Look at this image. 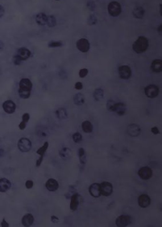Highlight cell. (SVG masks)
I'll list each match as a JSON object with an SVG mask.
<instances>
[{"label":"cell","instance_id":"cell-40","mask_svg":"<svg viewBox=\"0 0 162 227\" xmlns=\"http://www.w3.org/2000/svg\"><path fill=\"white\" fill-rule=\"evenodd\" d=\"M75 89L77 90H82V88H83V84L82 83H81V82H77V83H75Z\"/></svg>","mask_w":162,"mask_h":227},{"label":"cell","instance_id":"cell-9","mask_svg":"<svg viewBox=\"0 0 162 227\" xmlns=\"http://www.w3.org/2000/svg\"><path fill=\"white\" fill-rule=\"evenodd\" d=\"M101 195L105 197H108L113 193V186L112 183L108 181H104L100 183Z\"/></svg>","mask_w":162,"mask_h":227},{"label":"cell","instance_id":"cell-7","mask_svg":"<svg viewBox=\"0 0 162 227\" xmlns=\"http://www.w3.org/2000/svg\"><path fill=\"white\" fill-rule=\"evenodd\" d=\"M132 222V219L129 215H120L116 219L115 223L117 227H126Z\"/></svg>","mask_w":162,"mask_h":227},{"label":"cell","instance_id":"cell-43","mask_svg":"<svg viewBox=\"0 0 162 227\" xmlns=\"http://www.w3.org/2000/svg\"><path fill=\"white\" fill-rule=\"evenodd\" d=\"M1 226H2V227H9V226H10L8 222L6 221L5 218L3 219V220L2 221V223H1Z\"/></svg>","mask_w":162,"mask_h":227},{"label":"cell","instance_id":"cell-30","mask_svg":"<svg viewBox=\"0 0 162 227\" xmlns=\"http://www.w3.org/2000/svg\"><path fill=\"white\" fill-rule=\"evenodd\" d=\"M48 148H49V142H45L44 144L43 145V146H41L40 148L37 149V153L38 155H39L40 157H43L46 151L47 150Z\"/></svg>","mask_w":162,"mask_h":227},{"label":"cell","instance_id":"cell-8","mask_svg":"<svg viewBox=\"0 0 162 227\" xmlns=\"http://www.w3.org/2000/svg\"><path fill=\"white\" fill-rule=\"evenodd\" d=\"M138 174L142 179L148 180L151 178V177L153 175V171L150 167L147 166H144L141 167L140 169H139Z\"/></svg>","mask_w":162,"mask_h":227},{"label":"cell","instance_id":"cell-6","mask_svg":"<svg viewBox=\"0 0 162 227\" xmlns=\"http://www.w3.org/2000/svg\"><path fill=\"white\" fill-rule=\"evenodd\" d=\"M144 92L146 96L150 98H156L160 93V89L155 84H150L144 88Z\"/></svg>","mask_w":162,"mask_h":227},{"label":"cell","instance_id":"cell-22","mask_svg":"<svg viewBox=\"0 0 162 227\" xmlns=\"http://www.w3.org/2000/svg\"><path fill=\"white\" fill-rule=\"evenodd\" d=\"M47 15L44 13H39L36 15V22L40 26H44L47 24Z\"/></svg>","mask_w":162,"mask_h":227},{"label":"cell","instance_id":"cell-27","mask_svg":"<svg viewBox=\"0 0 162 227\" xmlns=\"http://www.w3.org/2000/svg\"><path fill=\"white\" fill-rule=\"evenodd\" d=\"M81 127H82V130H83V131L87 134L91 133L92 130H93V126H92V123L90 121H88V120L83 122L82 123Z\"/></svg>","mask_w":162,"mask_h":227},{"label":"cell","instance_id":"cell-21","mask_svg":"<svg viewBox=\"0 0 162 227\" xmlns=\"http://www.w3.org/2000/svg\"><path fill=\"white\" fill-rule=\"evenodd\" d=\"M151 69L153 72L159 73L162 71V61L161 59H155L152 61Z\"/></svg>","mask_w":162,"mask_h":227},{"label":"cell","instance_id":"cell-46","mask_svg":"<svg viewBox=\"0 0 162 227\" xmlns=\"http://www.w3.org/2000/svg\"><path fill=\"white\" fill-rule=\"evenodd\" d=\"M51 221L53 222V223H57V222L59 221V218L57 217L56 216L53 215L51 216Z\"/></svg>","mask_w":162,"mask_h":227},{"label":"cell","instance_id":"cell-15","mask_svg":"<svg viewBox=\"0 0 162 227\" xmlns=\"http://www.w3.org/2000/svg\"><path fill=\"white\" fill-rule=\"evenodd\" d=\"M127 110L126 105L123 102H116L112 109V112L117 114L118 116H123L125 114Z\"/></svg>","mask_w":162,"mask_h":227},{"label":"cell","instance_id":"cell-45","mask_svg":"<svg viewBox=\"0 0 162 227\" xmlns=\"http://www.w3.org/2000/svg\"><path fill=\"white\" fill-rule=\"evenodd\" d=\"M43 160V157H39V158L38 159V160H37V162H36V166H37V167H39V166L41 165V163H42Z\"/></svg>","mask_w":162,"mask_h":227},{"label":"cell","instance_id":"cell-31","mask_svg":"<svg viewBox=\"0 0 162 227\" xmlns=\"http://www.w3.org/2000/svg\"><path fill=\"white\" fill-rule=\"evenodd\" d=\"M57 24V20L55 16L50 15L47 16V25L49 27H54Z\"/></svg>","mask_w":162,"mask_h":227},{"label":"cell","instance_id":"cell-10","mask_svg":"<svg viewBox=\"0 0 162 227\" xmlns=\"http://www.w3.org/2000/svg\"><path fill=\"white\" fill-rule=\"evenodd\" d=\"M77 48L82 53H87L90 50V43L89 40L85 38H82L78 39L77 43Z\"/></svg>","mask_w":162,"mask_h":227},{"label":"cell","instance_id":"cell-12","mask_svg":"<svg viewBox=\"0 0 162 227\" xmlns=\"http://www.w3.org/2000/svg\"><path fill=\"white\" fill-rule=\"evenodd\" d=\"M138 205L142 208H147L151 204V199L146 194H142L139 196L138 199Z\"/></svg>","mask_w":162,"mask_h":227},{"label":"cell","instance_id":"cell-36","mask_svg":"<svg viewBox=\"0 0 162 227\" xmlns=\"http://www.w3.org/2000/svg\"><path fill=\"white\" fill-rule=\"evenodd\" d=\"M88 73H89V70L87 69H82L80 70L78 75H79V76L81 78H85V77L87 76Z\"/></svg>","mask_w":162,"mask_h":227},{"label":"cell","instance_id":"cell-5","mask_svg":"<svg viewBox=\"0 0 162 227\" xmlns=\"http://www.w3.org/2000/svg\"><path fill=\"white\" fill-rule=\"evenodd\" d=\"M17 147L20 151L24 153L28 152L31 150L32 148V143L31 141L26 138H21L18 141Z\"/></svg>","mask_w":162,"mask_h":227},{"label":"cell","instance_id":"cell-13","mask_svg":"<svg viewBox=\"0 0 162 227\" xmlns=\"http://www.w3.org/2000/svg\"><path fill=\"white\" fill-rule=\"evenodd\" d=\"M2 107L3 108V110L9 114H11L14 113L16 110V105L15 102L11 101V100H8L3 103Z\"/></svg>","mask_w":162,"mask_h":227},{"label":"cell","instance_id":"cell-50","mask_svg":"<svg viewBox=\"0 0 162 227\" xmlns=\"http://www.w3.org/2000/svg\"><path fill=\"white\" fill-rule=\"evenodd\" d=\"M55 1H59V0H55Z\"/></svg>","mask_w":162,"mask_h":227},{"label":"cell","instance_id":"cell-18","mask_svg":"<svg viewBox=\"0 0 162 227\" xmlns=\"http://www.w3.org/2000/svg\"><path fill=\"white\" fill-rule=\"evenodd\" d=\"M34 216L31 213H27L23 216L21 219V223L25 227H29L34 222Z\"/></svg>","mask_w":162,"mask_h":227},{"label":"cell","instance_id":"cell-44","mask_svg":"<svg viewBox=\"0 0 162 227\" xmlns=\"http://www.w3.org/2000/svg\"><path fill=\"white\" fill-rule=\"evenodd\" d=\"M5 13V9L1 5L0 6V18H2Z\"/></svg>","mask_w":162,"mask_h":227},{"label":"cell","instance_id":"cell-20","mask_svg":"<svg viewBox=\"0 0 162 227\" xmlns=\"http://www.w3.org/2000/svg\"><path fill=\"white\" fill-rule=\"evenodd\" d=\"M11 187V183L6 178L0 179V191L2 193L6 192Z\"/></svg>","mask_w":162,"mask_h":227},{"label":"cell","instance_id":"cell-2","mask_svg":"<svg viewBox=\"0 0 162 227\" xmlns=\"http://www.w3.org/2000/svg\"><path fill=\"white\" fill-rule=\"evenodd\" d=\"M149 47V42L144 36H140L132 45V49L134 52L141 54L147 51Z\"/></svg>","mask_w":162,"mask_h":227},{"label":"cell","instance_id":"cell-39","mask_svg":"<svg viewBox=\"0 0 162 227\" xmlns=\"http://www.w3.org/2000/svg\"><path fill=\"white\" fill-rule=\"evenodd\" d=\"M25 187L28 189H31L33 187V181L31 180H27L25 182Z\"/></svg>","mask_w":162,"mask_h":227},{"label":"cell","instance_id":"cell-42","mask_svg":"<svg viewBox=\"0 0 162 227\" xmlns=\"http://www.w3.org/2000/svg\"><path fill=\"white\" fill-rule=\"evenodd\" d=\"M27 123H25V122H20V125H19V128H20V129L21 130H25V128H26V126H27V124H26Z\"/></svg>","mask_w":162,"mask_h":227},{"label":"cell","instance_id":"cell-28","mask_svg":"<svg viewBox=\"0 0 162 227\" xmlns=\"http://www.w3.org/2000/svg\"><path fill=\"white\" fill-rule=\"evenodd\" d=\"M78 156L81 165H85L86 163V153L84 148H81L78 149Z\"/></svg>","mask_w":162,"mask_h":227},{"label":"cell","instance_id":"cell-4","mask_svg":"<svg viewBox=\"0 0 162 227\" xmlns=\"http://www.w3.org/2000/svg\"><path fill=\"white\" fill-rule=\"evenodd\" d=\"M108 11L112 17H118L122 12V7L117 2H111L108 6Z\"/></svg>","mask_w":162,"mask_h":227},{"label":"cell","instance_id":"cell-32","mask_svg":"<svg viewBox=\"0 0 162 227\" xmlns=\"http://www.w3.org/2000/svg\"><path fill=\"white\" fill-rule=\"evenodd\" d=\"M97 21H98V19H97V17L94 15H90L88 17L87 23L89 25H96L97 24Z\"/></svg>","mask_w":162,"mask_h":227},{"label":"cell","instance_id":"cell-33","mask_svg":"<svg viewBox=\"0 0 162 227\" xmlns=\"http://www.w3.org/2000/svg\"><path fill=\"white\" fill-rule=\"evenodd\" d=\"M63 46V43L61 41H51L48 44L49 48H57Z\"/></svg>","mask_w":162,"mask_h":227},{"label":"cell","instance_id":"cell-35","mask_svg":"<svg viewBox=\"0 0 162 227\" xmlns=\"http://www.w3.org/2000/svg\"><path fill=\"white\" fill-rule=\"evenodd\" d=\"M115 103L116 102L114 101H112V100H108L107 101V103H106V108H107L109 111L112 112V109Z\"/></svg>","mask_w":162,"mask_h":227},{"label":"cell","instance_id":"cell-34","mask_svg":"<svg viewBox=\"0 0 162 227\" xmlns=\"http://www.w3.org/2000/svg\"><path fill=\"white\" fill-rule=\"evenodd\" d=\"M72 140L75 143H79L80 142H81L82 139V136L81 135V133L79 132H76L72 135Z\"/></svg>","mask_w":162,"mask_h":227},{"label":"cell","instance_id":"cell-48","mask_svg":"<svg viewBox=\"0 0 162 227\" xmlns=\"http://www.w3.org/2000/svg\"><path fill=\"white\" fill-rule=\"evenodd\" d=\"M3 46H4L3 43L2 41H0V49H1V51H2V50H3Z\"/></svg>","mask_w":162,"mask_h":227},{"label":"cell","instance_id":"cell-38","mask_svg":"<svg viewBox=\"0 0 162 227\" xmlns=\"http://www.w3.org/2000/svg\"><path fill=\"white\" fill-rule=\"evenodd\" d=\"M29 119H30L29 114L25 113V114H23V116H22V121L23 122H25V123H27V122H29Z\"/></svg>","mask_w":162,"mask_h":227},{"label":"cell","instance_id":"cell-41","mask_svg":"<svg viewBox=\"0 0 162 227\" xmlns=\"http://www.w3.org/2000/svg\"><path fill=\"white\" fill-rule=\"evenodd\" d=\"M151 131L154 135H157V134H160V130H159L158 128H157V127H156V126L153 127V128H151Z\"/></svg>","mask_w":162,"mask_h":227},{"label":"cell","instance_id":"cell-24","mask_svg":"<svg viewBox=\"0 0 162 227\" xmlns=\"http://www.w3.org/2000/svg\"><path fill=\"white\" fill-rule=\"evenodd\" d=\"M133 15L136 19H142L145 14V10L141 6H137L134 9Z\"/></svg>","mask_w":162,"mask_h":227},{"label":"cell","instance_id":"cell-47","mask_svg":"<svg viewBox=\"0 0 162 227\" xmlns=\"http://www.w3.org/2000/svg\"><path fill=\"white\" fill-rule=\"evenodd\" d=\"M157 31H158V33L160 35L162 34V25H160L158 27V28H157Z\"/></svg>","mask_w":162,"mask_h":227},{"label":"cell","instance_id":"cell-11","mask_svg":"<svg viewBox=\"0 0 162 227\" xmlns=\"http://www.w3.org/2000/svg\"><path fill=\"white\" fill-rule=\"evenodd\" d=\"M118 74L122 79L128 80L132 76V70L128 65H122L118 68Z\"/></svg>","mask_w":162,"mask_h":227},{"label":"cell","instance_id":"cell-37","mask_svg":"<svg viewBox=\"0 0 162 227\" xmlns=\"http://www.w3.org/2000/svg\"><path fill=\"white\" fill-rule=\"evenodd\" d=\"M87 7L89 8L90 11H94L96 9L95 3L92 1H89L87 2Z\"/></svg>","mask_w":162,"mask_h":227},{"label":"cell","instance_id":"cell-3","mask_svg":"<svg viewBox=\"0 0 162 227\" xmlns=\"http://www.w3.org/2000/svg\"><path fill=\"white\" fill-rule=\"evenodd\" d=\"M31 55V53L28 49L21 47L17 50V53L13 56V63L15 65H20L22 61L28 59Z\"/></svg>","mask_w":162,"mask_h":227},{"label":"cell","instance_id":"cell-14","mask_svg":"<svg viewBox=\"0 0 162 227\" xmlns=\"http://www.w3.org/2000/svg\"><path fill=\"white\" fill-rule=\"evenodd\" d=\"M89 193L92 197L94 198H99L101 195V191H100V184L94 183L90 185L89 188Z\"/></svg>","mask_w":162,"mask_h":227},{"label":"cell","instance_id":"cell-26","mask_svg":"<svg viewBox=\"0 0 162 227\" xmlns=\"http://www.w3.org/2000/svg\"><path fill=\"white\" fill-rule=\"evenodd\" d=\"M55 114L59 120H64L68 118V112L65 108H60L55 112Z\"/></svg>","mask_w":162,"mask_h":227},{"label":"cell","instance_id":"cell-29","mask_svg":"<svg viewBox=\"0 0 162 227\" xmlns=\"http://www.w3.org/2000/svg\"><path fill=\"white\" fill-rule=\"evenodd\" d=\"M93 97L96 101H100L104 97V90L103 88H96L93 92Z\"/></svg>","mask_w":162,"mask_h":227},{"label":"cell","instance_id":"cell-17","mask_svg":"<svg viewBox=\"0 0 162 227\" xmlns=\"http://www.w3.org/2000/svg\"><path fill=\"white\" fill-rule=\"evenodd\" d=\"M59 185L58 181L56 179H53V178L49 179L45 183L46 189H47L48 191H51V192L56 191L59 189Z\"/></svg>","mask_w":162,"mask_h":227},{"label":"cell","instance_id":"cell-16","mask_svg":"<svg viewBox=\"0 0 162 227\" xmlns=\"http://www.w3.org/2000/svg\"><path fill=\"white\" fill-rule=\"evenodd\" d=\"M127 132L129 136L137 137L141 133L140 127L136 124H129L127 128Z\"/></svg>","mask_w":162,"mask_h":227},{"label":"cell","instance_id":"cell-25","mask_svg":"<svg viewBox=\"0 0 162 227\" xmlns=\"http://www.w3.org/2000/svg\"><path fill=\"white\" fill-rule=\"evenodd\" d=\"M73 101L76 105L81 106L82 104H85V97L84 95L81 93L76 94L73 98Z\"/></svg>","mask_w":162,"mask_h":227},{"label":"cell","instance_id":"cell-23","mask_svg":"<svg viewBox=\"0 0 162 227\" xmlns=\"http://www.w3.org/2000/svg\"><path fill=\"white\" fill-rule=\"evenodd\" d=\"M59 155L64 160H68L72 156L71 150L68 148H63L59 152Z\"/></svg>","mask_w":162,"mask_h":227},{"label":"cell","instance_id":"cell-49","mask_svg":"<svg viewBox=\"0 0 162 227\" xmlns=\"http://www.w3.org/2000/svg\"><path fill=\"white\" fill-rule=\"evenodd\" d=\"M160 15H162V13H161V4H160Z\"/></svg>","mask_w":162,"mask_h":227},{"label":"cell","instance_id":"cell-19","mask_svg":"<svg viewBox=\"0 0 162 227\" xmlns=\"http://www.w3.org/2000/svg\"><path fill=\"white\" fill-rule=\"evenodd\" d=\"M79 198L80 195L77 193L73 194L71 196L70 204V208L71 211H75L78 208V205H79Z\"/></svg>","mask_w":162,"mask_h":227},{"label":"cell","instance_id":"cell-1","mask_svg":"<svg viewBox=\"0 0 162 227\" xmlns=\"http://www.w3.org/2000/svg\"><path fill=\"white\" fill-rule=\"evenodd\" d=\"M20 88L18 90L20 96L23 99H27L31 96L33 84L29 79H22L20 82Z\"/></svg>","mask_w":162,"mask_h":227}]
</instances>
